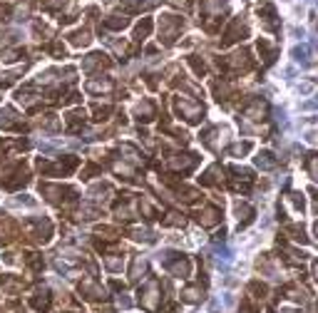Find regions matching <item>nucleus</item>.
Segmentation results:
<instances>
[{
  "label": "nucleus",
  "instance_id": "obj_41",
  "mask_svg": "<svg viewBox=\"0 0 318 313\" xmlns=\"http://www.w3.org/2000/svg\"><path fill=\"white\" fill-rule=\"evenodd\" d=\"M104 264H107V268H110V271L122 268V259H117V256H107V259H104Z\"/></svg>",
  "mask_w": 318,
  "mask_h": 313
},
{
  "label": "nucleus",
  "instance_id": "obj_43",
  "mask_svg": "<svg viewBox=\"0 0 318 313\" xmlns=\"http://www.w3.org/2000/svg\"><path fill=\"white\" fill-rule=\"evenodd\" d=\"M95 174H100V166H95V164H90V166H87V169H84V172H82V179H92Z\"/></svg>",
  "mask_w": 318,
  "mask_h": 313
},
{
  "label": "nucleus",
  "instance_id": "obj_25",
  "mask_svg": "<svg viewBox=\"0 0 318 313\" xmlns=\"http://www.w3.org/2000/svg\"><path fill=\"white\" fill-rule=\"evenodd\" d=\"M152 25H154V23H152V17H142V23L134 28V40H144L147 35L152 33Z\"/></svg>",
  "mask_w": 318,
  "mask_h": 313
},
{
  "label": "nucleus",
  "instance_id": "obj_6",
  "mask_svg": "<svg viewBox=\"0 0 318 313\" xmlns=\"http://www.w3.org/2000/svg\"><path fill=\"white\" fill-rule=\"evenodd\" d=\"M249 35V28H246V23L241 17H234L231 20V25L226 28V33H224V40H221V45L226 48V45H234V43H239V40H244Z\"/></svg>",
  "mask_w": 318,
  "mask_h": 313
},
{
  "label": "nucleus",
  "instance_id": "obj_38",
  "mask_svg": "<svg viewBox=\"0 0 318 313\" xmlns=\"http://www.w3.org/2000/svg\"><path fill=\"white\" fill-rule=\"evenodd\" d=\"M249 291H251V294H256V298H264V296H266V286L259 283V281H251Z\"/></svg>",
  "mask_w": 318,
  "mask_h": 313
},
{
  "label": "nucleus",
  "instance_id": "obj_47",
  "mask_svg": "<svg viewBox=\"0 0 318 313\" xmlns=\"http://www.w3.org/2000/svg\"><path fill=\"white\" fill-rule=\"evenodd\" d=\"M77 99H80V97H77V92H70V95H67L65 99H62V102H65V104H75Z\"/></svg>",
  "mask_w": 318,
  "mask_h": 313
},
{
  "label": "nucleus",
  "instance_id": "obj_9",
  "mask_svg": "<svg viewBox=\"0 0 318 313\" xmlns=\"http://www.w3.org/2000/svg\"><path fill=\"white\" fill-rule=\"evenodd\" d=\"M197 224H201V226H217L219 224V219H221V212L217 206H204L201 212H197Z\"/></svg>",
  "mask_w": 318,
  "mask_h": 313
},
{
  "label": "nucleus",
  "instance_id": "obj_18",
  "mask_svg": "<svg viewBox=\"0 0 318 313\" xmlns=\"http://www.w3.org/2000/svg\"><path fill=\"white\" fill-rule=\"evenodd\" d=\"M80 291H84V294H87V298H92V301H100V298H104V288H100L95 281H82Z\"/></svg>",
  "mask_w": 318,
  "mask_h": 313
},
{
  "label": "nucleus",
  "instance_id": "obj_22",
  "mask_svg": "<svg viewBox=\"0 0 318 313\" xmlns=\"http://www.w3.org/2000/svg\"><path fill=\"white\" fill-rule=\"evenodd\" d=\"M251 147H253L251 142H236V144H229L226 147V154L229 157H244V154L251 152Z\"/></svg>",
  "mask_w": 318,
  "mask_h": 313
},
{
  "label": "nucleus",
  "instance_id": "obj_35",
  "mask_svg": "<svg viewBox=\"0 0 318 313\" xmlns=\"http://www.w3.org/2000/svg\"><path fill=\"white\" fill-rule=\"evenodd\" d=\"M186 60H189V65H192V67H194V72H197V75H204V72H206V67H204V62H201V60H199L197 55H189Z\"/></svg>",
  "mask_w": 318,
  "mask_h": 313
},
{
  "label": "nucleus",
  "instance_id": "obj_12",
  "mask_svg": "<svg viewBox=\"0 0 318 313\" xmlns=\"http://www.w3.org/2000/svg\"><path fill=\"white\" fill-rule=\"evenodd\" d=\"M224 8H226V0H201V10L206 17H221Z\"/></svg>",
  "mask_w": 318,
  "mask_h": 313
},
{
  "label": "nucleus",
  "instance_id": "obj_27",
  "mask_svg": "<svg viewBox=\"0 0 318 313\" xmlns=\"http://www.w3.org/2000/svg\"><path fill=\"white\" fill-rule=\"evenodd\" d=\"M182 298H184L186 303H197V301L201 298V286H186V288L182 291Z\"/></svg>",
  "mask_w": 318,
  "mask_h": 313
},
{
  "label": "nucleus",
  "instance_id": "obj_49",
  "mask_svg": "<svg viewBox=\"0 0 318 313\" xmlns=\"http://www.w3.org/2000/svg\"><path fill=\"white\" fill-rule=\"evenodd\" d=\"M313 276L318 279V261H313Z\"/></svg>",
  "mask_w": 318,
  "mask_h": 313
},
{
  "label": "nucleus",
  "instance_id": "obj_11",
  "mask_svg": "<svg viewBox=\"0 0 318 313\" xmlns=\"http://www.w3.org/2000/svg\"><path fill=\"white\" fill-rule=\"evenodd\" d=\"M164 264H167V268L172 271L174 276H186L189 274V261L184 256H177V261H174V254H167Z\"/></svg>",
  "mask_w": 318,
  "mask_h": 313
},
{
  "label": "nucleus",
  "instance_id": "obj_10",
  "mask_svg": "<svg viewBox=\"0 0 318 313\" xmlns=\"http://www.w3.org/2000/svg\"><path fill=\"white\" fill-rule=\"evenodd\" d=\"M197 164V154H174V157H169V166H172L174 172H186V169H192V166Z\"/></svg>",
  "mask_w": 318,
  "mask_h": 313
},
{
  "label": "nucleus",
  "instance_id": "obj_34",
  "mask_svg": "<svg viewBox=\"0 0 318 313\" xmlns=\"http://www.w3.org/2000/svg\"><path fill=\"white\" fill-rule=\"evenodd\" d=\"M80 214H84L82 219H97V216H100V209L92 206V204H84V206L80 209Z\"/></svg>",
  "mask_w": 318,
  "mask_h": 313
},
{
  "label": "nucleus",
  "instance_id": "obj_32",
  "mask_svg": "<svg viewBox=\"0 0 318 313\" xmlns=\"http://www.w3.org/2000/svg\"><path fill=\"white\" fill-rule=\"evenodd\" d=\"M132 239H137V241H154L150 229H132Z\"/></svg>",
  "mask_w": 318,
  "mask_h": 313
},
{
  "label": "nucleus",
  "instance_id": "obj_20",
  "mask_svg": "<svg viewBox=\"0 0 318 313\" xmlns=\"http://www.w3.org/2000/svg\"><path fill=\"white\" fill-rule=\"evenodd\" d=\"M259 17L266 23V28H268V30H276V10H273L271 5L259 8Z\"/></svg>",
  "mask_w": 318,
  "mask_h": 313
},
{
  "label": "nucleus",
  "instance_id": "obj_44",
  "mask_svg": "<svg viewBox=\"0 0 318 313\" xmlns=\"http://www.w3.org/2000/svg\"><path fill=\"white\" fill-rule=\"evenodd\" d=\"M50 52H52L55 57H65V48H62L60 43H52V45H50Z\"/></svg>",
  "mask_w": 318,
  "mask_h": 313
},
{
  "label": "nucleus",
  "instance_id": "obj_14",
  "mask_svg": "<svg viewBox=\"0 0 318 313\" xmlns=\"http://www.w3.org/2000/svg\"><path fill=\"white\" fill-rule=\"evenodd\" d=\"M104 30H112V33H119L124 30L127 25H130V17L127 15H110V17H104Z\"/></svg>",
  "mask_w": 318,
  "mask_h": 313
},
{
  "label": "nucleus",
  "instance_id": "obj_48",
  "mask_svg": "<svg viewBox=\"0 0 318 313\" xmlns=\"http://www.w3.org/2000/svg\"><path fill=\"white\" fill-rule=\"evenodd\" d=\"M241 313H256V311L251 308V303H249V301H244V303H241Z\"/></svg>",
  "mask_w": 318,
  "mask_h": 313
},
{
  "label": "nucleus",
  "instance_id": "obj_2",
  "mask_svg": "<svg viewBox=\"0 0 318 313\" xmlns=\"http://www.w3.org/2000/svg\"><path fill=\"white\" fill-rule=\"evenodd\" d=\"M182 25H184L182 17H177V15H162L159 17V40H162L164 45H174V40L182 33Z\"/></svg>",
  "mask_w": 318,
  "mask_h": 313
},
{
  "label": "nucleus",
  "instance_id": "obj_17",
  "mask_svg": "<svg viewBox=\"0 0 318 313\" xmlns=\"http://www.w3.org/2000/svg\"><path fill=\"white\" fill-rule=\"evenodd\" d=\"M67 40H70V43L75 45V48H84V45H90V30L87 28H82V30H75V33H70L67 35Z\"/></svg>",
  "mask_w": 318,
  "mask_h": 313
},
{
  "label": "nucleus",
  "instance_id": "obj_28",
  "mask_svg": "<svg viewBox=\"0 0 318 313\" xmlns=\"http://www.w3.org/2000/svg\"><path fill=\"white\" fill-rule=\"evenodd\" d=\"M286 234L293 239V241H299V244H306V231H303V226H296V224H288L286 226Z\"/></svg>",
  "mask_w": 318,
  "mask_h": 313
},
{
  "label": "nucleus",
  "instance_id": "obj_15",
  "mask_svg": "<svg viewBox=\"0 0 318 313\" xmlns=\"http://www.w3.org/2000/svg\"><path fill=\"white\" fill-rule=\"evenodd\" d=\"M134 115H137V119H139V122H152V119L157 117V112H154V104H152L150 99L139 102V104H137V110H134Z\"/></svg>",
  "mask_w": 318,
  "mask_h": 313
},
{
  "label": "nucleus",
  "instance_id": "obj_21",
  "mask_svg": "<svg viewBox=\"0 0 318 313\" xmlns=\"http://www.w3.org/2000/svg\"><path fill=\"white\" fill-rule=\"evenodd\" d=\"M236 216H239V221H241V226H246L251 219H253V209L246 204V201H236Z\"/></svg>",
  "mask_w": 318,
  "mask_h": 313
},
{
  "label": "nucleus",
  "instance_id": "obj_42",
  "mask_svg": "<svg viewBox=\"0 0 318 313\" xmlns=\"http://www.w3.org/2000/svg\"><path fill=\"white\" fill-rule=\"evenodd\" d=\"M70 0H45V8L48 10H55V8H65Z\"/></svg>",
  "mask_w": 318,
  "mask_h": 313
},
{
  "label": "nucleus",
  "instance_id": "obj_36",
  "mask_svg": "<svg viewBox=\"0 0 318 313\" xmlns=\"http://www.w3.org/2000/svg\"><path fill=\"white\" fill-rule=\"evenodd\" d=\"M286 199L293 204V209H296V212H303V209H306V201H303V197H301V194H288Z\"/></svg>",
  "mask_w": 318,
  "mask_h": 313
},
{
  "label": "nucleus",
  "instance_id": "obj_29",
  "mask_svg": "<svg viewBox=\"0 0 318 313\" xmlns=\"http://www.w3.org/2000/svg\"><path fill=\"white\" fill-rule=\"evenodd\" d=\"M0 127H3V130L17 127V119H15V112H13V110H3V112H0Z\"/></svg>",
  "mask_w": 318,
  "mask_h": 313
},
{
  "label": "nucleus",
  "instance_id": "obj_31",
  "mask_svg": "<svg viewBox=\"0 0 318 313\" xmlns=\"http://www.w3.org/2000/svg\"><path fill=\"white\" fill-rule=\"evenodd\" d=\"M122 154H127V162H132V164H139V162H142V159H139V152L132 147V144H124Z\"/></svg>",
  "mask_w": 318,
  "mask_h": 313
},
{
  "label": "nucleus",
  "instance_id": "obj_5",
  "mask_svg": "<svg viewBox=\"0 0 318 313\" xmlns=\"http://www.w3.org/2000/svg\"><path fill=\"white\" fill-rule=\"evenodd\" d=\"M40 192L48 194V199L52 204H67L75 199V189H67V186H57V184H40Z\"/></svg>",
  "mask_w": 318,
  "mask_h": 313
},
{
  "label": "nucleus",
  "instance_id": "obj_37",
  "mask_svg": "<svg viewBox=\"0 0 318 313\" xmlns=\"http://www.w3.org/2000/svg\"><path fill=\"white\" fill-rule=\"evenodd\" d=\"M164 226H184V216H179V214H167L164 216Z\"/></svg>",
  "mask_w": 318,
  "mask_h": 313
},
{
  "label": "nucleus",
  "instance_id": "obj_19",
  "mask_svg": "<svg viewBox=\"0 0 318 313\" xmlns=\"http://www.w3.org/2000/svg\"><path fill=\"white\" fill-rule=\"evenodd\" d=\"M115 85H112V80H90L87 82V92L92 95H100V92H110Z\"/></svg>",
  "mask_w": 318,
  "mask_h": 313
},
{
  "label": "nucleus",
  "instance_id": "obj_13",
  "mask_svg": "<svg viewBox=\"0 0 318 313\" xmlns=\"http://www.w3.org/2000/svg\"><path fill=\"white\" fill-rule=\"evenodd\" d=\"M253 162H256V166L264 169V172H271V169H276V166H279V159L273 157L271 152H259L256 157H253Z\"/></svg>",
  "mask_w": 318,
  "mask_h": 313
},
{
  "label": "nucleus",
  "instance_id": "obj_7",
  "mask_svg": "<svg viewBox=\"0 0 318 313\" xmlns=\"http://www.w3.org/2000/svg\"><path fill=\"white\" fill-rule=\"evenodd\" d=\"M266 112H268L266 102H261V99H251L246 107H244V119L261 122V119H266Z\"/></svg>",
  "mask_w": 318,
  "mask_h": 313
},
{
  "label": "nucleus",
  "instance_id": "obj_40",
  "mask_svg": "<svg viewBox=\"0 0 318 313\" xmlns=\"http://www.w3.org/2000/svg\"><path fill=\"white\" fill-rule=\"evenodd\" d=\"M20 55H25V50H8V52H3V60L5 62H15Z\"/></svg>",
  "mask_w": 318,
  "mask_h": 313
},
{
  "label": "nucleus",
  "instance_id": "obj_51",
  "mask_svg": "<svg viewBox=\"0 0 318 313\" xmlns=\"http://www.w3.org/2000/svg\"><path fill=\"white\" fill-rule=\"evenodd\" d=\"M313 229H316V234H318V221H316V226H313Z\"/></svg>",
  "mask_w": 318,
  "mask_h": 313
},
{
  "label": "nucleus",
  "instance_id": "obj_16",
  "mask_svg": "<svg viewBox=\"0 0 318 313\" xmlns=\"http://www.w3.org/2000/svg\"><path fill=\"white\" fill-rule=\"evenodd\" d=\"M144 274H147V259L134 256V259H132V266H130V279H132V281H139Z\"/></svg>",
  "mask_w": 318,
  "mask_h": 313
},
{
  "label": "nucleus",
  "instance_id": "obj_4",
  "mask_svg": "<svg viewBox=\"0 0 318 313\" xmlns=\"http://www.w3.org/2000/svg\"><path fill=\"white\" fill-rule=\"evenodd\" d=\"M251 65H253V60H251V52H249L246 48L236 50L234 55H229L226 60H221V57H219V67L234 70V72H244V70H249Z\"/></svg>",
  "mask_w": 318,
  "mask_h": 313
},
{
  "label": "nucleus",
  "instance_id": "obj_52",
  "mask_svg": "<svg viewBox=\"0 0 318 313\" xmlns=\"http://www.w3.org/2000/svg\"><path fill=\"white\" fill-rule=\"evenodd\" d=\"M104 3H110V0H104Z\"/></svg>",
  "mask_w": 318,
  "mask_h": 313
},
{
  "label": "nucleus",
  "instance_id": "obj_39",
  "mask_svg": "<svg viewBox=\"0 0 318 313\" xmlns=\"http://www.w3.org/2000/svg\"><path fill=\"white\" fill-rule=\"evenodd\" d=\"M67 122H70V127L75 130L77 124H80V122H84V112H72V115L67 117Z\"/></svg>",
  "mask_w": 318,
  "mask_h": 313
},
{
  "label": "nucleus",
  "instance_id": "obj_23",
  "mask_svg": "<svg viewBox=\"0 0 318 313\" xmlns=\"http://www.w3.org/2000/svg\"><path fill=\"white\" fill-rule=\"evenodd\" d=\"M259 52L264 55V62H266V65H271V62L273 60H276V50H273L271 45H268V40H264V37H259Z\"/></svg>",
  "mask_w": 318,
  "mask_h": 313
},
{
  "label": "nucleus",
  "instance_id": "obj_50",
  "mask_svg": "<svg viewBox=\"0 0 318 313\" xmlns=\"http://www.w3.org/2000/svg\"><path fill=\"white\" fill-rule=\"evenodd\" d=\"M281 313H301V311H291V308H286V311H281Z\"/></svg>",
  "mask_w": 318,
  "mask_h": 313
},
{
  "label": "nucleus",
  "instance_id": "obj_45",
  "mask_svg": "<svg viewBox=\"0 0 318 313\" xmlns=\"http://www.w3.org/2000/svg\"><path fill=\"white\" fill-rule=\"evenodd\" d=\"M169 3H172V5H177V8H184V10H189V8H192V3H189V0H169Z\"/></svg>",
  "mask_w": 318,
  "mask_h": 313
},
{
  "label": "nucleus",
  "instance_id": "obj_46",
  "mask_svg": "<svg viewBox=\"0 0 318 313\" xmlns=\"http://www.w3.org/2000/svg\"><path fill=\"white\" fill-rule=\"evenodd\" d=\"M10 17V5H0V20H8Z\"/></svg>",
  "mask_w": 318,
  "mask_h": 313
},
{
  "label": "nucleus",
  "instance_id": "obj_30",
  "mask_svg": "<svg viewBox=\"0 0 318 313\" xmlns=\"http://www.w3.org/2000/svg\"><path fill=\"white\" fill-rule=\"evenodd\" d=\"M306 172L313 181H318V154H308L306 157Z\"/></svg>",
  "mask_w": 318,
  "mask_h": 313
},
{
  "label": "nucleus",
  "instance_id": "obj_33",
  "mask_svg": "<svg viewBox=\"0 0 318 313\" xmlns=\"http://www.w3.org/2000/svg\"><path fill=\"white\" fill-rule=\"evenodd\" d=\"M92 112H95V119H107V115L112 112V107H110V104H95Z\"/></svg>",
  "mask_w": 318,
  "mask_h": 313
},
{
  "label": "nucleus",
  "instance_id": "obj_1",
  "mask_svg": "<svg viewBox=\"0 0 318 313\" xmlns=\"http://www.w3.org/2000/svg\"><path fill=\"white\" fill-rule=\"evenodd\" d=\"M159 303H162V288H159V281L157 279H150L147 286L139 291V306L150 313H157L159 311Z\"/></svg>",
  "mask_w": 318,
  "mask_h": 313
},
{
  "label": "nucleus",
  "instance_id": "obj_24",
  "mask_svg": "<svg viewBox=\"0 0 318 313\" xmlns=\"http://www.w3.org/2000/svg\"><path fill=\"white\" fill-rule=\"evenodd\" d=\"M286 296H288L291 301H296V303H306L308 291H306L303 286H291V288H286Z\"/></svg>",
  "mask_w": 318,
  "mask_h": 313
},
{
  "label": "nucleus",
  "instance_id": "obj_3",
  "mask_svg": "<svg viewBox=\"0 0 318 313\" xmlns=\"http://www.w3.org/2000/svg\"><path fill=\"white\" fill-rule=\"evenodd\" d=\"M174 110L189 122V124H199L204 119V104L186 99V97H174Z\"/></svg>",
  "mask_w": 318,
  "mask_h": 313
},
{
  "label": "nucleus",
  "instance_id": "obj_8",
  "mask_svg": "<svg viewBox=\"0 0 318 313\" xmlns=\"http://www.w3.org/2000/svg\"><path fill=\"white\" fill-rule=\"evenodd\" d=\"M104 67H110V60L107 55H102V52H92L82 60V70L84 72H95V70H104Z\"/></svg>",
  "mask_w": 318,
  "mask_h": 313
},
{
  "label": "nucleus",
  "instance_id": "obj_26",
  "mask_svg": "<svg viewBox=\"0 0 318 313\" xmlns=\"http://www.w3.org/2000/svg\"><path fill=\"white\" fill-rule=\"evenodd\" d=\"M219 172H221V166H219V164L209 166V169H206V172L201 174V179H199V181H201L204 186H211V184H217V181H219V179H217V174H219Z\"/></svg>",
  "mask_w": 318,
  "mask_h": 313
}]
</instances>
